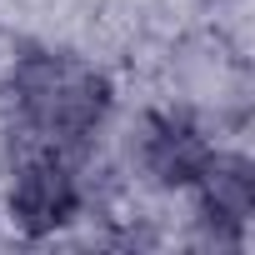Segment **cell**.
<instances>
[{
  "label": "cell",
  "instance_id": "cell-1",
  "mask_svg": "<svg viewBox=\"0 0 255 255\" xmlns=\"http://www.w3.org/2000/svg\"><path fill=\"white\" fill-rule=\"evenodd\" d=\"M5 140H10V190H5L10 220L30 240L55 235L85 210V180H80L75 150H60L30 135H5Z\"/></svg>",
  "mask_w": 255,
  "mask_h": 255
}]
</instances>
